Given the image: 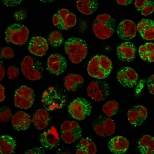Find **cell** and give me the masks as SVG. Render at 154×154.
<instances>
[{"mask_svg":"<svg viewBox=\"0 0 154 154\" xmlns=\"http://www.w3.org/2000/svg\"><path fill=\"white\" fill-rule=\"evenodd\" d=\"M67 96L61 89L49 87L43 93L42 102L48 111H54L64 107L67 102Z\"/></svg>","mask_w":154,"mask_h":154,"instance_id":"6da1fadb","label":"cell"},{"mask_svg":"<svg viewBox=\"0 0 154 154\" xmlns=\"http://www.w3.org/2000/svg\"><path fill=\"white\" fill-rule=\"evenodd\" d=\"M95 36L100 40H105L112 37L115 30V21L108 14L98 15L92 25Z\"/></svg>","mask_w":154,"mask_h":154,"instance_id":"7a4b0ae2","label":"cell"},{"mask_svg":"<svg viewBox=\"0 0 154 154\" xmlns=\"http://www.w3.org/2000/svg\"><path fill=\"white\" fill-rule=\"evenodd\" d=\"M65 51L73 64H80L84 60L88 53L87 44L83 39L72 37L66 41Z\"/></svg>","mask_w":154,"mask_h":154,"instance_id":"3957f363","label":"cell"},{"mask_svg":"<svg viewBox=\"0 0 154 154\" xmlns=\"http://www.w3.org/2000/svg\"><path fill=\"white\" fill-rule=\"evenodd\" d=\"M21 70L25 77L33 81L40 79L43 73L42 63L29 56L24 57L21 64Z\"/></svg>","mask_w":154,"mask_h":154,"instance_id":"277c9868","label":"cell"},{"mask_svg":"<svg viewBox=\"0 0 154 154\" xmlns=\"http://www.w3.org/2000/svg\"><path fill=\"white\" fill-rule=\"evenodd\" d=\"M29 30L24 25L14 23L9 26L5 32V39L8 43L23 45L28 41Z\"/></svg>","mask_w":154,"mask_h":154,"instance_id":"5b68a950","label":"cell"},{"mask_svg":"<svg viewBox=\"0 0 154 154\" xmlns=\"http://www.w3.org/2000/svg\"><path fill=\"white\" fill-rule=\"evenodd\" d=\"M92 109L90 103L83 98H77L74 100L68 107L70 115L78 121H83L88 117Z\"/></svg>","mask_w":154,"mask_h":154,"instance_id":"8992f818","label":"cell"},{"mask_svg":"<svg viewBox=\"0 0 154 154\" xmlns=\"http://www.w3.org/2000/svg\"><path fill=\"white\" fill-rule=\"evenodd\" d=\"M86 91L89 97L96 102L104 101L109 95L108 84L102 80L91 82L87 86Z\"/></svg>","mask_w":154,"mask_h":154,"instance_id":"52a82bcc","label":"cell"},{"mask_svg":"<svg viewBox=\"0 0 154 154\" xmlns=\"http://www.w3.org/2000/svg\"><path fill=\"white\" fill-rule=\"evenodd\" d=\"M34 100V92L30 87L23 85L16 90L14 103L17 107L21 109H28L32 106Z\"/></svg>","mask_w":154,"mask_h":154,"instance_id":"ba28073f","label":"cell"},{"mask_svg":"<svg viewBox=\"0 0 154 154\" xmlns=\"http://www.w3.org/2000/svg\"><path fill=\"white\" fill-rule=\"evenodd\" d=\"M53 23L61 30H67L76 25L77 18L66 9L59 10L53 16Z\"/></svg>","mask_w":154,"mask_h":154,"instance_id":"9c48e42d","label":"cell"},{"mask_svg":"<svg viewBox=\"0 0 154 154\" xmlns=\"http://www.w3.org/2000/svg\"><path fill=\"white\" fill-rule=\"evenodd\" d=\"M93 128L96 134L102 137L112 136L116 130L114 121L107 116H100L96 118L93 122Z\"/></svg>","mask_w":154,"mask_h":154,"instance_id":"30bf717a","label":"cell"},{"mask_svg":"<svg viewBox=\"0 0 154 154\" xmlns=\"http://www.w3.org/2000/svg\"><path fill=\"white\" fill-rule=\"evenodd\" d=\"M47 70L50 73L59 75L64 73L67 68V61L60 54H52L47 60Z\"/></svg>","mask_w":154,"mask_h":154,"instance_id":"8fae6325","label":"cell"},{"mask_svg":"<svg viewBox=\"0 0 154 154\" xmlns=\"http://www.w3.org/2000/svg\"><path fill=\"white\" fill-rule=\"evenodd\" d=\"M117 78L119 82L123 87L132 88L137 84L139 76L132 68L124 67L118 72Z\"/></svg>","mask_w":154,"mask_h":154,"instance_id":"7c38bea8","label":"cell"},{"mask_svg":"<svg viewBox=\"0 0 154 154\" xmlns=\"http://www.w3.org/2000/svg\"><path fill=\"white\" fill-rule=\"evenodd\" d=\"M147 117V109L142 105H136L128 112V122L133 126H140L142 125Z\"/></svg>","mask_w":154,"mask_h":154,"instance_id":"4fadbf2b","label":"cell"},{"mask_svg":"<svg viewBox=\"0 0 154 154\" xmlns=\"http://www.w3.org/2000/svg\"><path fill=\"white\" fill-rule=\"evenodd\" d=\"M137 31L136 25L134 21L126 19L119 23L117 29V34L121 39L128 40L136 36Z\"/></svg>","mask_w":154,"mask_h":154,"instance_id":"5bb4252c","label":"cell"},{"mask_svg":"<svg viewBox=\"0 0 154 154\" xmlns=\"http://www.w3.org/2000/svg\"><path fill=\"white\" fill-rule=\"evenodd\" d=\"M40 143L45 149H52L58 144L59 137L57 128L52 126L40 135Z\"/></svg>","mask_w":154,"mask_h":154,"instance_id":"9a60e30c","label":"cell"},{"mask_svg":"<svg viewBox=\"0 0 154 154\" xmlns=\"http://www.w3.org/2000/svg\"><path fill=\"white\" fill-rule=\"evenodd\" d=\"M28 49L33 55L42 57L48 50V43L47 40L43 37L34 36L30 40Z\"/></svg>","mask_w":154,"mask_h":154,"instance_id":"2e32d148","label":"cell"},{"mask_svg":"<svg viewBox=\"0 0 154 154\" xmlns=\"http://www.w3.org/2000/svg\"><path fill=\"white\" fill-rule=\"evenodd\" d=\"M136 51V48L133 44L130 42H125L118 47L116 54L120 60L128 62L134 60Z\"/></svg>","mask_w":154,"mask_h":154,"instance_id":"e0dca14e","label":"cell"},{"mask_svg":"<svg viewBox=\"0 0 154 154\" xmlns=\"http://www.w3.org/2000/svg\"><path fill=\"white\" fill-rule=\"evenodd\" d=\"M32 122L30 116L23 111L17 112L11 118L12 126L18 131L27 130Z\"/></svg>","mask_w":154,"mask_h":154,"instance_id":"ac0fdd59","label":"cell"},{"mask_svg":"<svg viewBox=\"0 0 154 154\" xmlns=\"http://www.w3.org/2000/svg\"><path fill=\"white\" fill-rule=\"evenodd\" d=\"M108 146L112 153L122 154L127 151L129 147V142L125 137L119 136L112 138L109 141Z\"/></svg>","mask_w":154,"mask_h":154,"instance_id":"d6986e66","label":"cell"},{"mask_svg":"<svg viewBox=\"0 0 154 154\" xmlns=\"http://www.w3.org/2000/svg\"><path fill=\"white\" fill-rule=\"evenodd\" d=\"M137 32L146 40H154V21L150 19H142L137 25Z\"/></svg>","mask_w":154,"mask_h":154,"instance_id":"ffe728a7","label":"cell"},{"mask_svg":"<svg viewBox=\"0 0 154 154\" xmlns=\"http://www.w3.org/2000/svg\"><path fill=\"white\" fill-rule=\"evenodd\" d=\"M50 121L48 111L46 109H39L34 115L32 122L34 126L38 130H44L48 127Z\"/></svg>","mask_w":154,"mask_h":154,"instance_id":"44dd1931","label":"cell"},{"mask_svg":"<svg viewBox=\"0 0 154 154\" xmlns=\"http://www.w3.org/2000/svg\"><path fill=\"white\" fill-rule=\"evenodd\" d=\"M84 82V78L76 74H68L64 80V87L69 92H75L81 87Z\"/></svg>","mask_w":154,"mask_h":154,"instance_id":"7402d4cb","label":"cell"},{"mask_svg":"<svg viewBox=\"0 0 154 154\" xmlns=\"http://www.w3.org/2000/svg\"><path fill=\"white\" fill-rule=\"evenodd\" d=\"M99 59V55H96L91 59L87 66V73L91 77L98 80H103L107 76L100 69Z\"/></svg>","mask_w":154,"mask_h":154,"instance_id":"603a6c76","label":"cell"},{"mask_svg":"<svg viewBox=\"0 0 154 154\" xmlns=\"http://www.w3.org/2000/svg\"><path fill=\"white\" fill-rule=\"evenodd\" d=\"M97 152L96 145L88 137L82 139L76 146L75 150L76 154H95Z\"/></svg>","mask_w":154,"mask_h":154,"instance_id":"cb8c5ba5","label":"cell"},{"mask_svg":"<svg viewBox=\"0 0 154 154\" xmlns=\"http://www.w3.org/2000/svg\"><path fill=\"white\" fill-rule=\"evenodd\" d=\"M98 6V0H77L76 7L84 15H90L97 10Z\"/></svg>","mask_w":154,"mask_h":154,"instance_id":"d4e9b609","label":"cell"},{"mask_svg":"<svg viewBox=\"0 0 154 154\" xmlns=\"http://www.w3.org/2000/svg\"><path fill=\"white\" fill-rule=\"evenodd\" d=\"M140 153L143 154H154V137L150 135H144L137 144Z\"/></svg>","mask_w":154,"mask_h":154,"instance_id":"484cf974","label":"cell"},{"mask_svg":"<svg viewBox=\"0 0 154 154\" xmlns=\"http://www.w3.org/2000/svg\"><path fill=\"white\" fill-rule=\"evenodd\" d=\"M16 143L13 137L9 135L0 137V152L2 154H11L14 153Z\"/></svg>","mask_w":154,"mask_h":154,"instance_id":"4316f807","label":"cell"},{"mask_svg":"<svg viewBox=\"0 0 154 154\" xmlns=\"http://www.w3.org/2000/svg\"><path fill=\"white\" fill-rule=\"evenodd\" d=\"M135 8L142 15L148 16L154 12V0H135Z\"/></svg>","mask_w":154,"mask_h":154,"instance_id":"83f0119b","label":"cell"},{"mask_svg":"<svg viewBox=\"0 0 154 154\" xmlns=\"http://www.w3.org/2000/svg\"><path fill=\"white\" fill-rule=\"evenodd\" d=\"M139 55L144 61L154 62V44L151 42L146 43L141 45L139 49Z\"/></svg>","mask_w":154,"mask_h":154,"instance_id":"f1b7e54d","label":"cell"},{"mask_svg":"<svg viewBox=\"0 0 154 154\" xmlns=\"http://www.w3.org/2000/svg\"><path fill=\"white\" fill-rule=\"evenodd\" d=\"M119 108V104L116 100H109L103 105V112L106 116L112 117L116 115Z\"/></svg>","mask_w":154,"mask_h":154,"instance_id":"f546056e","label":"cell"},{"mask_svg":"<svg viewBox=\"0 0 154 154\" xmlns=\"http://www.w3.org/2000/svg\"><path fill=\"white\" fill-rule=\"evenodd\" d=\"M82 133V130L62 132L61 134V138L66 144H72L81 137Z\"/></svg>","mask_w":154,"mask_h":154,"instance_id":"4dcf8cb0","label":"cell"},{"mask_svg":"<svg viewBox=\"0 0 154 154\" xmlns=\"http://www.w3.org/2000/svg\"><path fill=\"white\" fill-rule=\"evenodd\" d=\"M99 64L100 67L106 76H108L111 74L112 68V61L106 56L100 55L99 56Z\"/></svg>","mask_w":154,"mask_h":154,"instance_id":"1f68e13d","label":"cell"},{"mask_svg":"<svg viewBox=\"0 0 154 154\" xmlns=\"http://www.w3.org/2000/svg\"><path fill=\"white\" fill-rule=\"evenodd\" d=\"M63 41L64 38L62 34L57 30L52 31L48 36V43L53 47L60 46Z\"/></svg>","mask_w":154,"mask_h":154,"instance_id":"d6a6232c","label":"cell"},{"mask_svg":"<svg viewBox=\"0 0 154 154\" xmlns=\"http://www.w3.org/2000/svg\"><path fill=\"white\" fill-rule=\"evenodd\" d=\"M82 130L79 124L75 121H66L62 123L60 127L61 133L65 132L74 131Z\"/></svg>","mask_w":154,"mask_h":154,"instance_id":"836d02e7","label":"cell"},{"mask_svg":"<svg viewBox=\"0 0 154 154\" xmlns=\"http://www.w3.org/2000/svg\"><path fill=\"white\" fill-rule=\"evenodd\" d=\"M12 117V112L10 109L5 106L1 108L0 112V120L2 122H8Z\"/></svg>","mask_w":154,"mask_h":154,"instance_id":"e575fe53","label":"cell"},{"mask_svg":"<svg viewBox=\"0 0 154 154\" xmlns=\"http://www.w3.org/2000/svg\"><path fill=\"white\" fill-rule=\"evenodd\" d=\"M1 57L6 59H11L14 57V51L10 47H5L1 50Z\"/></svg>","mask_w":154,"mask_h":154,"instance_id":"d590c367","label":"cell"},{"mask_svg":"<svg viewBox=\"0 0 154 154\" xmlns=\"http://www.w3.org/2000/svg\"><path fill=\"white\" fill-rule=\"evenodd\" d=\"M19 75V71L17 67L14 66H10L8 68L7 71V77L9 79H14L18 77Z\"/></svg>","mask_w":154,"mask_h":154,"instance_id":"8d00e7d4","label":"cell"},{"mask_svg":"<svg viewBox=\"0 0 154 154\" xmlns=\"http://www.w3.org/2000/svg\"><path fill=\"white\" fill-rule=\"evenodd\" d=\"M3 4L7 7H14L21 4L22 0H1Z\"/></svg>","mask_w":154,"mask_h":154,"instance_id":"74e56055","label":"cell"},{"mask_svg":"<svg viewBox=\"0 0 154 154\" xmlns=\"http://www.w3.org/2000/svg\"><path fill=\"white\" fill-rule=\"evenodd\" d=\"M146 85L149 93L154 95V75H152L148 78Z\"/></svg>","mask_w":154,"mask_h":154,"instance_id":"f35d334b","label":"cell"},{"mask_svg":"<svg viewBox=\"0 0 154 154\" xmlns=\"http://www.w3.org/2000/svg\"><path fill=\"white\" fill-rule=\"evenodd\" d=\"M117 4L122 6H127L131 5L133 0H115Z\"/></svg>","mask_w":154,"mask_h":154,"instance_id":"ab89813d","label":"cell"},{"mask_svg":"<svg viewBox=\"0 0 154 154\" xmlns=\"http://www.w3.org/2000/svg\"><path fill=\"white\" fill-rule=\"evenodd\" d=\"M5 99V89L2 85H0V102H2Z\"/></svg>","mask_w":154,"mask_h":154,"instance_id":"60d3db41","label":"cell"},{"mask_svg":"<svg viewBox=\"0 0 154 154\" xmlns=\"http://www.w3.org/2000/svg\"><path fill=\"white\" fill-rule=\"evenodd\" d=\"M1 67H0V80L2 81L4 79L5 76V70L4 67L2 66V63L1 62V65H0Z\"/></svg>","mask_w":154,"mask_h":154,"instance_id":"b9f144b4","label":"cell"},{"mask_svg":"<svg viewBox=\"0 0 154 154\" xmlns=\"http://www.w3.org/2000/svg\"><path fill=\"white\" fill-rule=\"evenodd\" d=\"M39 1L44 3H50V2H53L56 0H39Z\"/></svg>","mask_w":154,"mask_h":154,"instance_id":"7bdbcfd3","label":"cell"}]
</instances>
